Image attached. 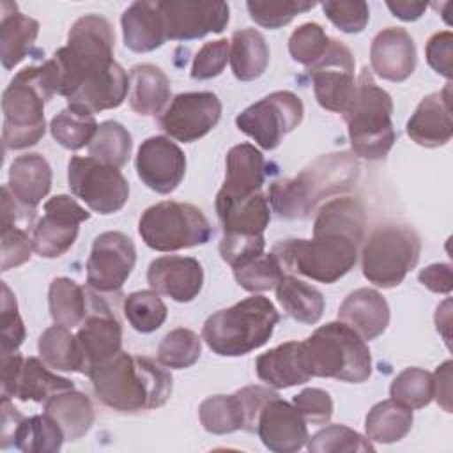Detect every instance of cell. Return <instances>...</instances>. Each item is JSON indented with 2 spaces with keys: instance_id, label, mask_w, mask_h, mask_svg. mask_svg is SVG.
<instances>
[{
  "instance_id": "obj_1",
  "label": "cell",
  "mask_w": 453,
  "mask_h": 453,
  "mask_svg": "<svg viewBox=\"0 0 453 453\" xmlns=\"http://www.w3.org/2000/svg\"><path fill=\"white\" fill-rule=\"evenodd\" d=\"M88 377L96 396L106 407L127 414L165 405L173 386L170 372L161 363L122 350L96 365Z\"/></svg>"
},
{
  "instance_id": "obj_2",
  "label": "cell",
  "mask_w": 453,
  "mask_h": 453,
  "mask_svg": "<svg viewBox=\"0 0 453 453\" xmlns=\"http://www.w3.org/2000/svg\"><path fill=\"white\" fill-rule=\"evenodd\" d=\"M357 177L359 161L354 154H324L296 177L273 182L267 200L280 218L303 219L308 218L322 200L352 189Z\"/></svg>"
},
{
  "instance_id": "obj_3",
  "label": "cell",
  "mask_w": 453,
  "mask_h": 453,
  "mask_svg": "<svg viewBox=\"0 0 453 453\" xmlns=\"http://www.w3.org/2000/svg\"><path fill=\"white\" fill-rule=\"evenodd\" d=\"M57 94L50 62L21 69L2 96V142L9 150L35 145L46 131L44 104Z\"/></svg>"
},
{
  "instance_id": "obj_4",
  "label": "cell",
  "mask_w": 453,
  "mask_h": 453,
  "mask_svg": "<svg viewBox=\"0 0 453 453\" xmlns=\"http://www.w3.org/2000/svg\"><path fill=\"white\" fill-rule=\"evenodd\" d=\"M113 42L115 35L106 18L87 14L76 19L67 34V44L50 58L57 94L69 97L88 76L111 65Z\"/></svg>"
},
{
  "instance_id": "obj_5",
  "label": "cell",
  "mask_w": 453,
  "mask_h": 453,
  "mask_svg": "<svg viewBox=\"0 0 453 453\" xmlns=\"http://www.w3.org/2000/svg\"><path fill=\"white\" fill-rule=\"evenodd\" d=\"M278 322L274 304L255 294L212 313L202 327V340L214 354L237 357L267 343Z\"/></svg>"
},
{
  "instance_id": "obj_6",
  "label": "cell",
  "mask_w": 453,
  "mask_h": 453,
  "mask_svg": "<svg viewBox=\"0 0 453 453\" xmlns=\"http://www.w3.org/2000/svg\"><path fill=\"white\" fill-rule=\"evenodd\" d=\"M391 115V96L373 81L368 67H363L356 81L354 97L343 113L356 156L372 161L388 156L396 140Z\"/></svg>"
},
{
  "instance_id": "obj_7",
  "label": "cell",
  "mask_w": 453,
  "mask_h": 453,
  "mask_svg": "<svg viewBox=\"0 0 453 453\" xmlns=\"http://www.w3.org/2000/svg\"><path fill=\"white\" fill-rule=\"evenodd\" d=\"M311 377L365 382L372 373V356L365 340L343 322L317 327L303 342Z\"/></svg>"
},
{
  "instance_id": "obj_8",
  "label": "cell",
  "mask_w": 453,
  "mask_h": 453,
  "mask_svg": "<svg viewBox=\"0 0 453 453\" xmlns=\"http://www.w3.org/2000/svg\"><path fill=\"white\" fill-rule=\"evenodd\" d=\"M283 269L320 283L343 278L357 260V244L347 237L313 235V239H287L273 248Z\"/></svg>"
},
{
  "instance_id": "obj_9",
  "label": "cell",
  "mask_w": 453,
  "mask_h": 453,
  "mask_svg": "<svg viewBox=\"0 0 453 453\" xmlns=\"http://www.w3.org/2000/svg\"><path fill=\"white\" fill-rule=\"evenodd\" d=\"M421 253L418 234L403 225L375 228L361 250L363 276L380 287L393 288L416 267Z\"/></svg>"
},
{
  "instance_id": "obj_10",
  "label": "cell",
  "mask_w": 453,
  "mask_h": 453,
  "mask_svg": "<svg viewBox=\"0 0 453 453\" xmlns=\"http://www.w3.org/2000/svg\"><path fill=\"white\" fill-rule=\"evenodd\" d=\"M143 242L156 251H177L209 242L212 226L193 203L159 202L145 209L138 221Z\"/></svg>"
},
{
  "instance_id": "obj_11",
  "label": "cell",
  "mask_w": 453,
  "mask_h": 453,
  "mask_svg": "<svg viewBox=\"0 0 453 453\" xmlns=\"http://www.w3.org/2000/svg\"><path fill=\"white\" fill-rule=\"evenodd\" d=\"M67 184L76 198L99 214L120 211L129 198V184L122 172L90 156H73L69 159Z\"/></svg>"
},
{
  "instance_id": "obj_12",
  "label": "cell",
  "mask_w": 453,
  "mask_h": 453,
  "mask_svg": "<svg viewBox=\"0 0 453 453\" xmlns=\"http://www.w3.org/2000/svg\"><path fill=\"white\" fill-rule=\"evenodd\" d=\"M303 113L304 108L299 96L290 90H276L242 110L235 117V126L262 149L273 150L285 134L301 124Z\"/></svg>"
},
{
  "instance_id": "obj_13",
  "label": "cell",
  "mask_w": 453,
  "mask_h": 453,
  "mask_svg": "<svg viewBox=\"0 0 453 453\" xmlns=\"http://www.w3.org/2000/svg\"><path fill=\"white\" fill-rule=\"evenodd\" d=\"M273 396L276 391L262 386H246L234 395H214L200 403L198 418L209 434L255 432L260 409Z\"/></svg>"
},
{
  "instance_id": "obj_14",
  "label": "cell",
  "mask_w": 453,
  "mask_h": 453,
  "mask_svg": "<svg viewBox=\"0 0 453 453\" xmlns=\"http://www.w3.org/2000/svg\"><path fill=\"white\" fill-rule=\"evenodd\" d=\"M354 55L338 39H329L324 55L308 67L317 103L329 111L345 113L354 92Z\"/></svg>"
},
{
  "instance_id": "obj_15",
  "label": "cell",
  "mask_w": 453,
  "mask_h": 453,
  "mask_svg": "<svg viewBox=\"0 0 453 453\" xmlns=\"http://www.w3.org/2000/svg\"><path fill=\"white\" fill-rule=\"evenodd\" d=\"M221 117V101L212 92H184L161 111L159 127L173 140L191 143L205 136Z\"/></svg>"
},
{
  "instance_id": "obj_16",
  "label": "cell",
  "mask_w": 453,
  "mask_h": 453,
  "mask_svg": "<svg viewBox=\"0 0 453 453\" xmlns=\"http://www.w3.org/2000/svg\"><path fill=\"white\" fill-rule=\"evenodd\" d=\"M88 218L90 212L74 198L67 195L51 196L44 203V216L34 226V251L42 258L64 255L74 244L80 223Z\"/></svg>"
},
{
  "instance_id": "obj_17",
  "label": "cell",
  "mask_w": 453,
  "mask_h": 453,
  "mask_svg": "<svg viewBox=\"0 0 453 453\" xmlns=\"http://www.w3.org/2000/svg\"><path fill=\"white\" fill-rule=\"evenodd\" d=\"M136 262L133 241L122 232H103L94 239L87 260V283L96 292H117Z\"/></svg>"
},
{
  "instance_id": "obj_18",
  "label": "cell",
  "mask_w": 453,
  "mask_h": 453,
  "mask_svg": "<svg viewBox=\"0 0 453 453\" xmlns=\"http://www.w3.org/2000/svg\"><path fill=\"white\" fill-rule=\"evenodd\" d=\"M166 39L193 41L211 32L219 34L230 19V7L225 2L200 0H163L157 2Z\"/></svg>"
},
{
  "instance_id": "obj_19",
  "label": "cell",
  "mask_w": 453,
  "mask_h": 453,
  "mask_svg": "<svg viewBox=\"0 0 453 453\" xmlns=\"http://www.w3.org/2000/svg\"><path fill=\"white\" fill-rule=\"evenodd\" d=\"M134 165L142 182L159 195L172 193L186 173L184 152L166 136H150L142 142Z\"/></svg>"
},
{
  "instance_id": "obj_20",
  "label": "cell",
  "mask_w": 453,
  "mask_h": 453,
  "mask_svg": "<svg viewBox=\"0 0 453 453\" xmlns=\"http://www.w3.org/2000/svg\"><path fill=\"white\" fill-rule=\"evenodd\" d=\"M262 444L274 453H292L301 449L310 435L306 419L288 402L274 396L264 403L255 430Z\"/></svg>"
},
{
  "instance_id": "obj_21",
  "label": "cell",
  "mask_w": 453,
  "mask_h": 453,
  "mask_svg": "<svg viewBox=\"0 0 453 453\" xmlns=\"http://www.w3.org/2000/svg\"><path fill=\"white\" fill-rule=\"evenodd\" d=\"M76 340L83 357L85 375H88L96 365L120 352L122 326L103 301H96L80 324Z\"/></svg>"
},
{
  "instance_id": "obj_22",
  "label": "cell",
  "mask_w": 453,
  "mask_h": 453,
  "mask_svg": "<svg viewBox=\"0 0 453 453\" xmlns=\"http://www.w3.org/2000/svg\"><path fill=\"white\" fill-rule=\"evenodd\" d=\"M147 281L157 294L177 303H189L203 287V269L193 257H159L150 262Z\"/></svg>"
},
{
  "instance_id": "obj_23",
  "label": "cell",
  "mask_w": 453,
  "mask_h": 453,
  "mask_svg": "<svg viewBox=\"0 0 453 453\" xmlns=\"http://www.w3.org/2000/svg\"><path fill=\"white\" fill-rule=\"evenodd\" d=\"M372 71L388 81H405L416 67V46L407 30L388 27L380 30L370 46Z\"/></svg>"
},
{
  "instance_id": "obj_24",
  "label": "cell",
  "mask_w": 453,
  "mask_h": 453,
  "mask_svg": "<svg viewBox=\"0 0 453 453\" xmlns=\"http://www.w3.org/2000/svg\"><path fill=\"white\" fill-rule=\"evenodd\" d=\"M407 134L412 142L426 149L446 145L451 140V83L421 99L407 120Z\"/></svg>"
},
{
  "instance_id": "obj_25",
  "label": "cell",
  "mask_w": 453,
  "mask_h": 453,
  "mask_svg": "<svg viewBox=\"0 0 453 453\" xmlns=\"http://www.w3.org/2000/svg\"><path fill=\"white\" fill-rule=\"evenodd\" d=\"M129 90V78L126 71L113 62L106 69L88 76L69 97V106L87 111L90 115L103 110L117 108L124 103Z\"/></svg>"
},
{
  "instance_id": "obj_26",
  "label": "cell",
  "mask_w": 453,
  "mask_h": 453,
  "mask_svg": "<svg viewBox=\"0 0 453 453\" xmlns=\"http://www.w3.org/2000/svg\"><path fill=\"white\" fill-rule=\"evenodd\" d=\"M255 370L258 379L274 389L299 386L311 379L303 342H287L260 354Z\"/></svg>"
},
{
  "instance_id": "obj_27",
  "label": "cell",
  "mask_w": 453,
  "mask_h": 453,
  "mask_svg": "<svg viewBox=\"0 0 453 453\" xmlns=\"http://www.w3.org/2000/svg\"><path fill=\"white\" fill-rule=\"evenodd\" d=\"M340 322L354 329L365 342L382 334L389 324V306L380 292L357 288L350 292L338 310Z\"/></svg>"
},
{
  "instance_id": "obj_28",
  "label": "cell",
  "mask_w": 453,
  "mask_h": 453,
  "mask_svg": "<svg viewBox=\"0 0 453 453\" xmlns=\"http://www.w3.org/2000/svg\"><path fill=\"white\" fill-rule=\"evenodd\" d=\"M265 179V159L251 143H239L226 154L225 182L218 196L244 198L258 193Z\"/></svg>"
},
{
  "instance_id": "obj_29",
  "label": "cell",
  "mask_w": 453,
  "mask_h": 453,
  "mask_svg": "<svg viewBox=\"0 0 453 453\" xmlns=\"http://www.w3.org/2000/svg\"><path fill=\"white\" fill-rule=\"evenodd\" d=\"M216 212L223 234L264 235L271 219L269 200L260 191L244 198H225L216 195Z\"/></svg>"
},
{
  "instance_id": "obj_30",
  "label": "cell",
  "mask_w": 453,
  "mask_h": 453,
  "mask_svg": "<svg viewBox=\"0 0 453 453\" xmlns=\"http://www.w3.org/2000/svg\"><path fill=\"white\" fill-rule=\"evenodd\" d=\"M7 188L21 207L34 211L51 189V166L41 154H21L11 163Z\"/></svg>"
},
{
  "instance_id": "obj_31",
  "label": "cell",
  "mask_w": 453,
  "mask_h": 453,
  "mask_svg": "<svg viewBox=\"0 0 453 453\" xmlns=\"http://www.w3.org/2000/svg\"><path fill=\"white\" fill-rule=\"evenodd\" d=\"M124 44L131 51L149 53L163 46L166 32L157 2H133L120 18Z\"/></svg>"
},
{
  "instance_id": "obj_32",
  "label": "cell",
  "mask_w": 453,
  "mask_h": 453,
  "mask_svg": "<svg viewBox=\"0 0 453 453\" xmlns=\"http://www.w3.org/2000/svg\"><path fill=\"white\" fill-rule=\"evenodd\" d=\"M365 207L354 196H338L322 203L313 221V235L347 237L359 244L365 235Z\"/></svg>"
},
{
  "instance_id": "obj_33",
  "label": "cell",
  "mask_w": 453,
  "mask_h": 453,
  "mask_svg": "<svg viewBox=\"0 0 453 453\" xmlns=\"http://www.w3.org/2000/svg\"><path fill=\"white\" fill-rule=\"evenodd\" d=\"M39 35V23L19 12L12 2H2L0 58L5 71L18 65L32 50Z\"/></svg>"
},
{
  "instance_id": "obj_34",
  "label": "cell",
  "mask_w": 453,
  "mask_h": 453,
  "mask_svg": "<svg viewBox=\"0 0 453 453\" xmlns=\"http://www.w3.org/2000/svg\"><path fill=\"white\" fill-rule=\"evenodd\" d=\"M170 99L168 76L152 64H138L129 73V106L138 115H161Z\"/></svg>"
},
{
  "instance_id": "obj_35",
  "label": "cell",
  "mask_w": 453,
  "mask_h": 453,
  "mask_svg": "<svg viewBox=\"0 0 453 453\" xmlns=\"http://www.w3.org/2000/svg\"><path fill=\"white\" fill-rule=\"evenodd\" d=\"M44 412L51 416L62 428L65 441L83 437L94 425V407L87 395L67 389L53 395L44 402Z\"/></svg>"
},
{
  "instance_id": "obj_36",
  "label": "cell",
  "mask_w": 453,
  "mask_h": 453,
  "mask_svg": "<svg viewBox=\"0 0 453 453\" xmlns=\"http://www.w3.org/2000/svg\"><path fill=\"white\" fill-rule=\"evenodd\" d=\"M232 73L241 81L260 78L269 65V46L255 28L235 30L230 44Z\"/></svg>"
},
{
  "instance_id": "obj_37",
  "label": "cell",
  "mask_w": 453,
  "mask_h": 453,
  "mask_svg": "<svg viewBox=\"0 0 453 453\" xmlns=\"http://www.w3.org/2000/svg\"><path fill=\"white\" fill-rule=\"evenodd\" d=\"M276 299L288 317L310 326L320 320L326 306L322 292L296 276L281 278L276 285Z\"/></svg>"
},
{
  "instance_id": "obj_38",
  "label": "cell",
  "mask_w": 453,
  "mask_h": 453,
  "mask_svg": "<svg viewBox=\"0 0 453 453\" xmlns=\"http://www.w3.org/2000/svg\"><path fill=\"white\" fill-rule=\"evenodd\" d=\"M73 388L74 384L69 379L53 373L50 368H46L44 361L37 357H25L14 386L12 398H18L21 402L32 400L42 403L53 395Z\"/></svg>"
},
{
  "instance_id": "obj_39",
  "label": "cell",
  "mask_w": 453,
  "mask_h": 453,
  "mask_svg": "<svg viewBox=\"0 0 453 453\" xmlns=\"http://www.w3.org/2000/svg\"><path fill=\"white\" fill-rule=\"evenodd\" d=\"M412 409L395 402L393 398L375 403L365 419L366 437L373 442L393 444L402 441L412 428Z\"/></svg>"
},
{
  "instance_id": "obj_40",
  "label": "cell",
  "mask_w": 453,
  "mask_h": 453,
  "mask_svg": "<svg viewBox=\"0 0 453 453\" xmlns=\"http://www.w3.org/2000/svg\"><path fill=\"white\" fill-rule=\"evenodd\" d=\"M37 350L41 354V359L53 370L85 373L76 334H73L65 326L55 324L48 327L39 336Z\"/></svg>"
},
{
  "instance_id": "obj_41",
  "label": "cell",
  "mask_w": 453,
  "mask_h": 453,
  "mask_svg": "<svg viewBox=\"0 0 453 453\" xmlns=\"http://www.w3.org/2000/svg\"><path fill=\"white\" fill-rule=\"evenodd\" d=\"M65 435L58 423L44 414L23 418L14 434L11 444L25 453H55L62 448Z\"/></svg>"
},
{
  "instance_id": "obj_42",
  "label": "cell",
  "mask_w": 453,
  "mask_h": 453,
  "mask_svg": "<svg viewBox=\"0 0 453 453\" xmlns=\"http://www.w3.org/2000/svg\"><path fill=\"white\" fill-rule=\"evenodd\" d=\"M50 315L55 324L76 327L87 317V292L71 278H55L48 292Z\"/></svg>"
},
{
  "instance_id": "obj_43",
  "label": "cell",
  "mask_w": 453,
  "mask_h": 453,
  "mask_svg": "<svg viewBox=\"0 0 453 453\" xmlns=\"http://www.w3.org/2000/svg\"><path fill=\"white\" fill-rule=\"evenodd\" d=\"M2 193V271H9L30 258L34 242L23 228L16 226V200L7 189Z\"/></svg>"
},
{
  "instance_id": "obj_44",
  "label": "cell",
  "mask_w": 453,
  "mask_h": 453,
  "mask_svg": "<svg viewBox=\"0 0 453 453\" xmlns=\"http://www.w3.org/2000/svg\"><path fill=\"white\" fill-rule=\"evenodd\" d=\"M133 140L129 131L115 120H104L97 126L94 138L88 143V156L99 163L120 168L131 156Z\"/></svg>"
},
{
  "instance_id": "obj_45",
  "label": "cell",
  "mask_w": 453,
  "mask_h": 453,
  "mask_svg": "<svg viewBox=\"0 0 453 453\" xmlns=\"http://www.w3.org/2000/svg\"><path fill=\"white\" fill-rule=\"evenodd\" d=\"M50 131L57 143L69 150H78L90 143L97 131V122L94 115L67 106L51 119Z\"/></svg>"
},
{
  "instance_id": "obj_46",
  "label": "cell",
  "mask_w": 453,
  "mask_h": 453,
  "mask_svg": "<svg viewBox=\"0 0 453 453\" xmlns=\"http://www.w3.org/2000/svg\"><path fill=\"white\" fill-rule=\"evenodd\" d=\"M124 315L134 331L152 333L166 320L168 308L156 290H138L124 299Z\"/></svg>"
},
{
  "instance_id": "obj_47",
  "label": "cell",
  "mask_w": 453,
  "mask_h": 453,
  "mask_svg": "<svg viewBox=\"0 0 453 453\" xmlns=\"http://www.w3.org/2000/svg\"><path fill=\"white\" fill-rule=\"evenodd\" d=\"M389 395L395 402L409 409H423L434 398V377L418 366L405 368L393 379Z\"/></svg>"
},
{
  "instance_id": "obj_48",
  "label": "cell",
  "mask_w": 453,
  "mask_h": 453,
  "mask_svg": "<svg viewBox=\"0 0 453 453\" xmlns=\"http://www.w3.org/2000/svg\"><path fill=\"white\" fill-rule=\"evenodd\" d=\"M202 354V338L191 329L177 327L165 334L157 347V361L173 370L189 368Z\"/></svg>"
},
{
  "instance_id": "obj_49",
  "label": "cell",
  "mask_w": 453,
  "mask_h": 453,
  "mask_svg": "<svg viewBox=\"0 0 453 453\" xmlns=\"http://www.w3.org/2000/svg\"><path fill=\"white\" fill-rule=\"evenodd\" d=\"M283 271L285 269L281 267L274 253H262L251 262L234 269V276L241 288L257 294V292L276 288V285L285 276Z\"/></svg>"
},
{
  "instance_id": "obj_50",
  "label": "cell",
  "mask_w": 453,
  "mask_h": 453,
  "mask_svg": "<svg viewBox=\"0 0 453 453\" xmlns=\"http://www.w3.org/2000/svg\"><path fill=\"white\" fill-rule=\"evenodd\" d=\"M308 449L313 453H338V451H373V444L356 430L345 425H329L308 439Z\"/></svg>"
},
{
  "instance_id": "obj_51",
  "label": "cell",
  "mask_w": 453,
  "mask_h": 453,
  "mask_svg": "<svg viewBox=\"0 0 453 453\" xmlns=\"http://www.w3.org/2000/svg\"><path fill=\"white\" fill-rule=\"evenodd\" d=\"M255 23L265 28H280L288 25L297 14L315 7V2L296 0H250L246 4Z\"/></svg>"
},
{
  "instance_id": "obj_52",
  "label": "cell",
  "mask_w": 453,
  "mask_h": 453,
  "mask_svg": "<svg viewBox=\"0 0 453 453\" xmlns=\"http://www.w3.org/2000/svg\"><path fill=\"white\" fill-rule=\"evenodd\" d=\"M327 44L329 37L319 23H303L292 32L288 39V51L296 62L310 67L324 55Z\"/></svg>"
},
{
  "instance_id": "obj_53",
  "label": "cell",
  "mask_w": 453,
  "mask_h": 453,
  "mask_svg": "<svg viewBox=\"0 0 453 453\" xmlns=\"http://www.w3.org/2000/svg\"><path fill=\"white\" fill-rule=\"evenodd\" d=\"M320 5L329 21L345 34L361 32L370 19L368 4L361 0H327Z\"/></svg>"
},
{
  "instance_id": "obj_54",
  "label": "cell",
  "mask_w": 453,
  "mask_h": 453,
  "mask_svg": "<svg viewBox=\"0 0 453 453\" xmlns=\"http://www.w3.org/2000/svg\"><path fill=\"white\" fill-rule=\"evenodd\" d=\"M0 310V352H16L25 340V326L18 313L16 297L4 281Z\"/></svg>"
},
{
  "instance_id": "obj_55",
  "label": "cell",
  "mask_w": 453,
  "mask_h": 453,
  "mask_svg": "<svg viewBox=\"0 0 453 453\" xmlns=\"http://www.w3.org/2000/svg\"><path fill=\"white\" fill-rule=\"evenodd\" d=\"M265 248L264 235H237L223 234L219 241V255L232 267L237 269L253 258L260 257Z\"/></svg>"
},
{
  "instance_id": "obj_56",
  "label": "cell",
  "mask_w": 453,
  "mask_h": 453,
  "mask_svg": "<svg viewBox=\"0 0 453 453\" xmlns=\"http://www.w3.org/2000/svg\"><path fill=\"white\" fill-rule=\"evenodd\" d=\"M230 58V42L226 39H218L205 42L195 55L191 65L193 80H211L223 73Z\"/></svg>"
},
{
  "instance_id": "obj_57",
  "label": "cell",
  "mask_w": 453,
  "mask_h": 453,
  "mask_svg": "<svg viewBox=\"0 0 453 453\" xmlns=\"http://www.w3.org/2000/svg\"><path fill=\"white\" fill-rule=\"evenodd\" d=\"M294 407L310 423L324 425L333 416V400L327 391L319 388H306L294 396Z\"/></svg>"
},
{
  "instance_id": "obj_58",
  "label": "cell",
  "mask_w": 453,
  "mask_h": 453,
  "mask_svg": "<svg viewBox=\"0 0 453 453\" xmlns=\"http://www.w3.org/2000/svg\"><path fill=\"white\" fill-rule=\"evenodd\" d=\"M426 62L428 65L451 80L453 76V34L449 30L434 34L426 42Z\"/></svg>"
},
{
  "instance_id": "obj_59",
  "label": "cell",
  "mask_w": 453,
  "mask_h": 453,
  "mask_svg": "<svg viewBox=\"0 0 453 453\" xmlns=\"http://www.w3.org/2000/svg\"><path fill=\"white\" fill-rule=\"evenodd\" d=\"M419 281L432 292L449 294L453 288V276L449 264H432L419 271Z\"/></svg>"
},
{
  "instance_id": "obj_60",
  "label": "cell",
  "mask_w": 453,
  "mask_h": 453,
  "mask_svg": "<svg viewBox=\"0 0 453 453\" xmlns=\"http://www.w3.org/2000/svg\"><path fill=\"white\" fill-rule=\"evenodd\" d=\"M25 357L16 352H0V372H2V398H12L14 386Z\"/></svg>"
},
{
  "instance_id": "obj_61",
  "label": "cell",
  "mask_w": 453,
  "mask_h": 453,
  "mask_svg": "<svg viewBox=\"0 0 453 453\" xmlns=\"http://www.w3.org/2000/svg\"><path fill=\"white\" fill-rule=\"evenodd\" d=\"M451 366H453V363L448 359L432 375L434 377V396H435L437 403L446 412H451Z\"/></svg>"
},
{
  "instance_id": "obj_62",
  "label": "cell",
  "mask_w": 453,
  "mask_h": 453,
  "mask_svg": "<svg viewBox=\"0 0 453 453\" xmlns=\"http://www.w3.org/2000/svg\"><path fill=\"white\" fill-rule=\"evenodd\" d=\"M23 416L11 403V398H2V448H7L12 441V434Z\"/></svg>"
},
{
  "instance_id": "obj_63",
  "label": "cell",
  "mask_w": 453,
  "mask_h": 453,
  "mask_svg": "<svg viewBox=\"0 0 453 453\" xmlns=\"http://www.w3.org/2000/svg\"><path fill=\"white\" fill-rule=\"evenodd\" d=\"M388 9L393 12V16L403 19V21H414L421 18V14L426 11L425 2H407V0H398V2H386Z\"/></svg>"
},
{
  "instance_id": "obj_64",
  "label": "cell",
  "mask_w": 453,
  "mask_h": 453,
  "mask_svg": "<svg viewBox=\"0 0 453 453\" xmlns=\"http://www.w3.org/2000/svg\"><path fill=\"white\" fill-rule=\"evenodd\" d=\"M435 326L442 334L446 345H451V301L446 299L435 311Z\"/></svg>"
}]
</instances>
